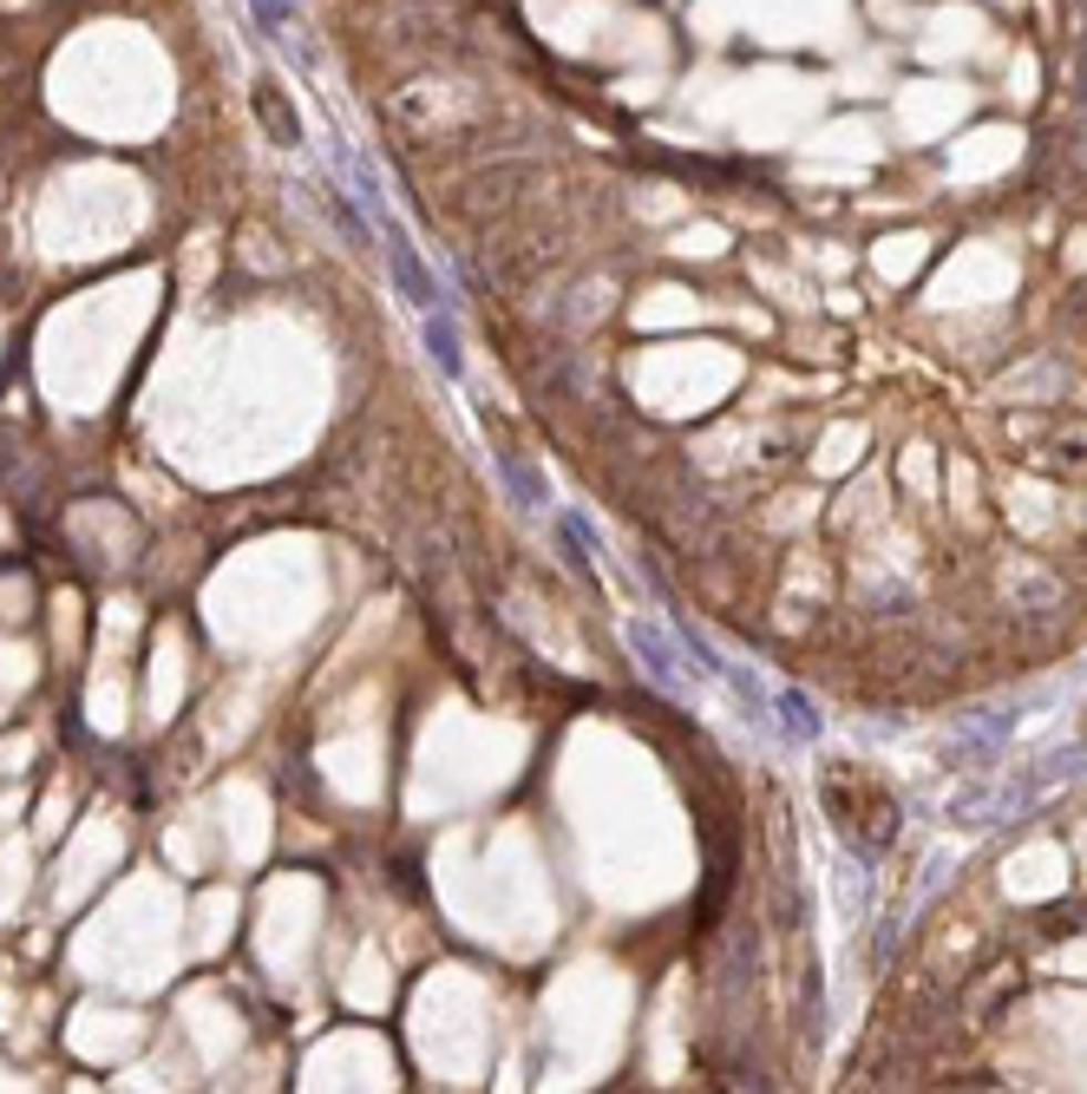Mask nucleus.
Returning a JSON list of instances; mask_svg holds the SVG:
<instances>
[{"label": "nucleus", "instance_id": "f257e3e1", "mask_svg": "<svg viewBox=\"0 0 1087 1094\" xmlns=\"http://www.w3.org/2000/svg\"><path fill=\"white\" fill-rule=\"evenodd\" d=\"M387 256H393V269H400V289L413 308H433V283H427V269H420V256L407 249V236L400 229H387Z\"/></svg>", "mask_w": 1087, "mask_h": 1094}, {"label": "nucleus", "instance_id": "7ed1b4c3", "mask_svg": "<svg viewBox=\"0 0 1087 1094\" xmlns=\"http://www.w3.org/2000/svg\"><path fill=\"white\" fill-rule=\"evenodd\" d=\"M427 341H433V361L445 374H459V328L452 321H427Z\"/></svg>", "mask_w": 1087, "mask_h": 1094}, {"label": "nucleus", "instance_id": "f03ea898", "mask_svg": "<svg viewBox=\"0 0 1087 1094\" xmlns=\"http://www.w3.org/2000/svg\"><path fill=\"white\" fill-rule=\"evenodd\" d=\"M256 112H263V125H269V139L276 145H295L301 139V125H295V112L276 99V85H256Z\"/></svg>", "mask_w": 1087, "mask_h": 1094}]
</instances>
